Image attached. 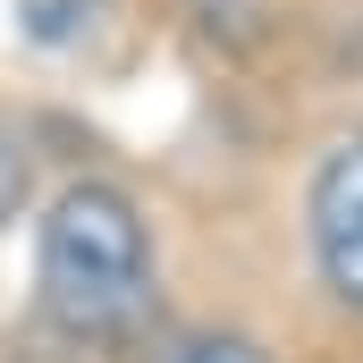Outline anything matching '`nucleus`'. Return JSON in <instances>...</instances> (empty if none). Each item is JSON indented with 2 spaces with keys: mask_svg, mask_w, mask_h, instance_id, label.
Segmentation results:
<instances>
[{
  "mask_svg": "<svg viewBox=\"0 0 363 363\" xmlns=\"http://www.w3.org/2000/svg\"><path fill=\"white\" fill-rule=\"evenodd\" d=\"M34 321L77 355H127L161 321V245L118 178H68L34 220Z\"/></svg>",
  "mask_w": 363,
  "mask_h": 363,
  "instance_id": "1",
  "label": "nucleus"
},
{
  "mask_svg": "<svg viewBox=\"0 0 363 363\" xmlns=\"http://www.w3.org/2000/svg\"><path fill=\"white\" fill-rule=\"evenodd\" d=\"M304 245H313L321 296L363 321V127L330 135L304 178Z\"/></svg>",
  "mask_w": 363,
  "mask_h": 363,
  "instance_id": "2",
  "label": "nucleus"
},
{
  "mask_svg": "<svg viewBox=\"0 0 363 363\" xmlns=\"http://www.w3.org/2000/svg\"><path fill=\"white\" fill-rule=\"evenodd\" d=\"M118 363H279L254 330L237 321H186V313H161Z\"/></svg>",
  "mask_w": 363,
  "mask_h": 363,
  "instance_id": "3",
  "label": "nucleus"
},
{
  "mask_svg": "<svg viewBox=\"0 0 363 363\" xmlns=\"http://www.w3.org/2000/svg\"><path fill=\"white\" fill-rule=\"evenodd\" d=\"M26 211V144H17V127L0 118V228Z\"/></svg>",
  "mask_w": 363,
  "mask_h": 363,
  "instance_id": "4",
  "label": "nucleus"
}]
</instances>
